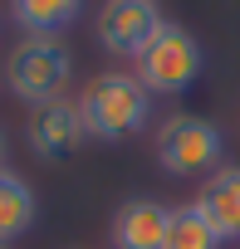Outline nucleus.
<instances>
[{"mask_svg":"<svg viewBox=\"0 0 240 249\" xmlns=\"http://www.w3.org/2000/svg\"><path fill=\"white\" fill-rule=\"evenodd\" d=\"M79 112H83L88 137H98V142H123V137H133V132L147 127L152 93L142 88L138 73L113 69V73H98V78L79 93Z\"/></svg>","mask_w":240,"mask_h":249,"instance_id":"1","label":"nucleus"},{"mask_svg":"<svg viewBox=\"0 0 240 249\" xmlns=\"http://www.w3.org/2000/svg\"><path fill=\"white\" fill-rule=\"evenodd\" d=\"M69 78H74V54H69V44H59L49 35H25L5 59V83L30 107L64 98Z\"/></svg>","mask_w":240,"mask_h":249,"instance_id":"2","label":"nucleus"},{"mask_svg":"<svg viewBox=\"0 0 240 249\" xmlns=\"http://www.w3.org/2000/svg\"><path fill=\"white\" fill-rule=\"evenodd\" d=\"M220 157H225L220 127L196 112H172L157 127V161L167 176H211Z\"/></svg>","mask_w":240,"mask_h":249,"instance_id":"3","label":"nucleus"},{"mask_svg":"<svg viewBox=\"0 0 240 249\" xmlns=\"http://www.w3.org/2000/svg\"><path fill=\"white\" fill-rule=\"evenodd\" d=\"M133 64H138V78H142L147 93H167L172 98V93H186L201 78V44H196L191 30L162 20V30L147 39V49Z\"/></svg>","mask_w":240,"mask_h":249,"instance_id":"4","label":"nucleus"},{"mask_svg":"<svg viewBox=\"0 0 240 249\" xmlns=\"http://www.w3.org/2000/svg\"><path fill=\"white\" fill-rule=\"evenodd\" d=\"M157 30H162L157 0H103V10L93 20L98 44L108 54H123V59H138Z\"/></svg>","mask_w":240,"mask_h":249,"instance_id":"5","label":"nucleus"},{"mask_svg":"<svg viewBox=\"0 0 240 249\" xmlns=\"http://www.w3.org/2000/svg\"><path fill=\"white\" fill-rule=\"evenodd\" d=\"M25 142L35 157L44 161H59L69 152H79L88 142V127H83V112L74 98H54V103H40L30 112V127H25Z\"/></svg>","mask_w":240,"mask_h":249,"instance_id":"6","label":"nucleus"},{"mask_svg":"<svg viewBox=\"0 0 240 249\" xmlns=\"http://www.w3.org/2000/svg\"><path fill=\"white\" fill-rule=\"evenodd\" d=\"M172 205L162 200H128L113 215V249H167Z\"/></svg>","mask_w":240,"mask_h":249,"instance_id":"7","label":"nucleus"},{"mask_svg":"<svg viewBox=\"0 0 240 249\" xmlns=\"http://www.w3.org/2000/svg\"><path fill=\"white\" fill-rule=\"evenodd\" d=\"M196 210L216 225L220 239H240V166H216L196 196Z\"/></svg>","mask_w":240,"mask_h":249,"instance_id":"8","label":"nucleus"},{"mask_svg":"<svg viewBox=\"0 0 240 249\" xmlns=\"http://www.w3.org/2000/svg\"><path fill=\"white\" fill-rule=\"evenodd\" d=\"M10 15L25 35H49L59 39V30H69L83 15V0H10Z\"/></svg>","mask_w":240,"mask_h":249,"instance_id":"9","label":"nucleus"},{"mask_svg":"<svg viewBox=\"0 0 240 249\" xmlns=\"http://www.w3.org/2000/svg\"><path fill=\"white\" fill-rule=\"evenodd\" d=\"M35 225V191L0 166V249H5L10 239H20L25 230Z\"/></svg>","mask_w":240,"mask_h":249,"instance_id":"10","label":"nucleus"},{"mask_svg":"<svg viewBox=\"0 0 240 249\" xmlns=\"http://www.w3.org/2000/svg\"><path fill=\"white\" fill-rule=\"evenodd\" d=\"M225 239L216 234V225L191 205H172V225H167V249H220Z\"/></svg>","mask_w":240,"mask_h":249,"instance_id":"11","label":"nucleus"},{"mask_svg":"<svg viewBox=\"0 0 240 249\" xmlns=\"http://www.w3.org/2000/svg\"><path fill=\"white\" fill-rule=\"evenodd\" d=\"M0 161H5V137H0Z\"/></svg>","mask_w":240,"mask_h":249,"instance_id":"12","label":"nucleus"}]
</instances>
